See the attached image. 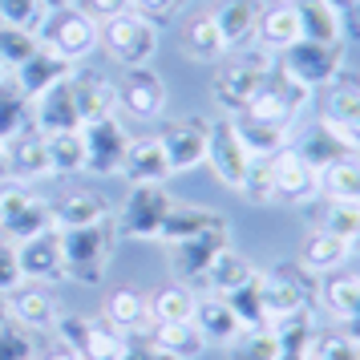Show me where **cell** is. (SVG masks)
<instances>
[{"label":"cell","instance_id":"6da1fadb","mask_svg":"<svg viewBox=\"0 0 360 360\" xmlns=\"http://www.w3.org/2000/svg\"><path fill=\"white\" fill-rule=\"evenodd\" d=\"M98 49H105V57L122 69L150 65L158 53V25H150L142 13L126 8L98 25Z\"/></svg>","mask_w":360,"mask_h":360},{"label":"cell","instance_id":"7a4b0ae2","mask_svg":"<svg viewBox=\"0 0 360 360\" xmlns=\"http://www.w3.org/2000/svg\"><path fill=\"white\" fill-rule=\"evenodd\" d=\"M37 45L41 49L57 53L61 61H85L89 53L98 49V25L85 17V13H77L73 4H61V8H49L45 13V20L37 25Z\"/></svg>","mask_w":360,"mask_h":360},{"label":"cell","instance_id":"3957f363","mask_svg":"<svg viewBox=\"0 0 360 360\" xmlns=\"http://www.w3.org/2000/svg\"><path fill=\"white\" fill-rule=\"evenodd\" d=\"M283 61L279 69L292 77V82L308 85V89H324V85L336 82L340 73V57H344V45H316V41H300L292 49L279 53Z\"/></svg>","mask_w":360,"mask_h":360},{"label":"cell","instance_id":"277c9868","mask_svg":"<svg viewBox=\"0 0 360 360\" xmlns=\"http://www.w3.org/2000/svg\"><path fill=\"white\" fill-rule=\"evenodd\" d=\"M267 162H271V174H276V198H283V202H316L320 198V166L311 162L304 150H295L288 142Z\"/></svg>","mask_w":360,"mask_h":360},{"label":"cell","instance_id":"5b68a950","mask_svg":"<svg viewBox=\"0 0 360 360\" xmlns=\"http://www.w3.org/2000/svg\"><path fill=\"white\" fill-rule=\"evenodd\" d=\"M114 98H117V110L130 114L134 122H154L166 110V85L150 65H138L122 73V82L114 85Z\"/></svg>","mask_w":360,"mask_h":360},{"label":"cell","instance_id":"8992f818","mask_svg":"<svg viewBox=\"0 0 360 360\" xmlns=\"http://www.w3.org/2000/svg\"><path fill=\"white\" fill-rule=\"evenodd\" d=\"M207 166H211L219 182L239 191L247 166H251V154L247 146L239 142V134L231 126V117H219V122H207Z\"/></svg>","mask_w":360,"mask_h":360},{"label":"cell","instance_id":"52a82bcc","mask_svg":"<svg viewBox=\"0 0 360 360\" xmlns=\"http://www.w3.org/2000/svg\"><path fill=\"white\" fill-rule=\"evenodd\" d=\"M158 146H162V154H166L170 174L195 170V166L207 162V122H202V117H179V122H170V126L158 134Z\"/></svg>","mask_w":360,"mask_h":360},{"label":"cell","instance_id":"ba28073f","mask_svg":"<svg viewBox=\"0 0 360 360\" xmlns=\"http://www.w3.org/2000/svg\"><path fill=\"white\" fill-rule=\"evenodd\" d=\"M17 247V259L25 279H37V283H49V279L69 276V263H65V243H61V231H41L33 239H20Z\"/></svg>","mask_w":360,"mask_h":360},{"label":"cell","instance_id":"9c48e42d","mask_svg":"<svg viewBox=\"0 0 360 360\" xmlns=\"http://www.w3.org/2000/svg\"><path fill=\"white\" fill-rule=\"evenodd\" d=\"M85 134V170H98V174H117L126 146H130V134L117 126V117H101L82 126Z\"/></svg>","mask_w":360,"mask_h":360},{"label":"cell","instance_id":"30bf717a","mask_svg":"<svg viewBox=\"0 0 360 360\" xmlns=\"http://www.w3.org/2000/svg\"><path fill=\"white\" fill-rule=\"evenodd\" d=\"M4 158H8V174L17 182H33L49 174V154H45V134L37 126L17 130L4 142Z\"/></svg>","mask_w":360,"mask_h":360},{"label":"cell","instance_id":"8fae6325","mask_svg":"<svg viewBox=\"0 0 360 360\" xmlns=\"http://www.w3.org/2000/svg\"><path fill=\"white\" fill-rule=\"evenodd\" d=\"M69 77V61H61L57 53L41 49L37 45V53L29 57V61H20L17 69H13V82H17V94L25 101H37L45 89H53L57 82H65Z\"/></svg>","mask_w":360,"mask_h":360},{"label":"cell","instance_id":"7c38bea8","mask_svg":"<svg viewBox=\"0 0 360 360\" xmlns=\"http://www.w3.org/2000/svg\"><path fill=\"white\" fill-rule=\"evenodd\" d=\"M191 324L202 332V344H214V348H227V344L243 332V320L235 316V308H231L223 295H202L195 304Z\"/></svg>","mask_w":360,"mask_h":360},{"label":"cell","instance_id":"4fadbf2b","mask_svg":"<svg viewBox=\"0 0 360 360\" xmlns=\"http://www.w3.org/2000/svg\"><path fill=\"white\" fill-rule=\"evenodd\" d=\"M170 198L162 195V186H138L130 198V207H126V214H122V227H126V235H162V223L166 214H170Z\"/></svg>","mask_w":360,"mask_h":360},{"label":"cell","instance_id":"5bb4252c","mask_svg":"<svg viewBox=\"0 0 360 360\" xmlns=\"http://www.w3.org/2000/svg\"><path fill=\"white\" fill-rule=\"evenodd\" d=\"M122 174L134 186H162L170 179V166H166V154L158 146V138H130L126 158H122Z\"/></svg>","mask_w":360,"mask_h":360},{"label":"cell","instance_id":"9a60e30c","mask_svg":"<svg viewBox=\"0 0 360 360\" xmlns=\"http://www.w3.org/2000/svg\"><path fill=\"white\" fill-rule=\"evenodd\" d=\"M263 73H267V65L263 61H235V65H227V69H219V77H214V98L223 101L227 110H243L247 101H251V94L259 89V82H263Z\"/></svg>","mask_w":360,"mask_h":360},{"label":"cell","instance_id":"2e32d148","mask_svg":"<svg viewBox=\"0 0 360 360\" xmlns=\"http://www.w3.org/2000/svg\"><path fill=\"white\" fill-rule=\"evenodd\" d=\"M295 17H300V41L316 45H344V20L328 0H292Z\"/></svg>","mask_w":360,"mask_h":360},{"label":"cell","instance_id":"e0dca14e","mask_svg":"<svg viewBox=\"0 0 360 360\" xmlns=\"http://www.w3.org/2000/svg\"><path fill=\"white\" fill-rule=\"evenodd\" d=\"M271 332H276L279 344V360H308L311 348H316V336H320L308 308H295L288 316L271 320Z\"/></svg>","mask_w":360,"mask_h":360},{"label":"cell","instance_id":"ac0fdd59","mask_svg":"<svg viewBox=\"0 0 360 360\" xmlns=\"http://www.w3.org/2000/svg\"><path fill=\"white\" fill-rule=\"evenodd\" d=\"M69 94H73V110H77L82 126L101 122V117H114V110H117L114 82H105V77H69Z\"/></svg>","mask_w":360,"mask_h":360},{"label":"cell","instance_id":"d6986e66","mask_svg":"<svg viewBox=\"0 0 360 360\" xmlns=\"http://www.w3.org/2000/svg\"><path fill=\"white\" fill-rule=\"evenodd\" d=\"M49 214H53V231H82L94 227V223H105L110 202L94 191H82V195H65L61 202H53Z\"/></svg>","mask_w":360,"mask_h":360},{"label":"cell","instance_id":"ffe728a7","mask_svg":"<svg viewBox=\"0 0 360 360\" xmlns=\"http://www.w3.org/2000/svg\"><path fill=\"white\" fill-rule=\"evenodd\" d=\"M182 49H186L191 61H202V65H214V61H223L231 53L211 13H191L186 29H182Z\"/></svg>","mask_w":360,"mask_h":360},{"label":"cell","instance_id":"44dd1931","mask_svg":"<svg viewBox=\"0 0 360 360\" xmlns=\"http://www.w3.org/2000/svg\"><path fill=\"white\" fill-rule=\"evenodd\" d=\"M300 259H304V267H308L311 276H332V271H340L344 263L352 259V247H348V239H340V235L316 227L308 239H304Z\"/></svg>","mask_w":360,"mask_h":360},{"label":"cell","instance_id":"7402d4cb","mask_svg":"<svg viewBox=\"0 0 360 360\" xmlns=\"http://www.w3.org/2000/svg\"><path fill=\"white\" fill-rule=\"evenodd\" d=\"M255 41L267 53H283V49H292V45H300V17H295L292 0L288 4H276L271 13H259V20H255Z\"/></svg>","mask_w":360,"mask_h":360},{"label":"cell","instance_id":"603a6c76","mask_svg":"<svg viewBox=\"0 0 360 360\" xmlns=\"http://www.w3.org/2000/svg\"><path fill=\"white\" fill-rule=\"evenodd\" d=\"M320 195L332 202H356L360 207V154H344L320 166Z\"/></svg>","mask_w":360,"mask_h":360},{"label":"cell","instance_id":"cb8c5ba5","mask_svg":"<svg viewBox=\"0 0 360 360\" xmlns=\"http://www.w3.org/2000/svg\"><path fill=\"white\" fill-rule=\"evenodd\" d=\"M251 276H255L251 259L239 255V251H231V247H223V251L207 263V271H202L198 279L207 283V292H211V295H231L235 288H243Z\"/></svg>","mask_w":360,"mask_h":360},{"label":"cell","instance_id":"d4e9b609","mask_svg":"<svg viewBox=\"0 0 360 360\" xmlns=\"http://www.w3.org/2000/svg\"><path fill=\"white\" fill-rule=\"evenodd\" d=\"M231 126L239 134V142L247 146L251 158H271L279 146H288V130L283 126H271V122H263V117H251V114H231Z\"/></svg>","mask_w":360,"mask_h":360},{"label":"cell","instance_id":"484cf974","mask_svg":"<svg viewBox=\"0 0 360 360\" xmlns=\"http://www.w3.org/2000/svg\"><path fill=\"white\" fill-rule=\"evenodd\" d=\"M219 33L227 41V49H243L247 41L255 37V20H259V8L251 0H223L219 8H211Z\"/></svg>","mask_w":360,"mask_h":360},{"label":"cell","instance_id":"4316f807","mask_svg":"<svg viewBox=\"0 0 360 360\" xmlns=\"http://www.w3.org/2000/svg\"><path fill=\"white\" fill-rule=\"evenodd\" d=\"M105 324L117 332H138L150 324V295H142L138 288H117L105 300Z\"/></svg>","mask_w":360,"mask_h":360},{"label":"cell","instance_id":"83f0119b","mask_svg":"<svg viewBox=\"0 0 360 360\" xmlns=\"http://www.w3.org/2000/svg\"><path fill=\"white\" fill-rule=\"evenodd\" d=\"M13 295V320L25 328H49L57 324V300L45 292V283H33V288H17Z\"/></svg>","mask_w":360,"mask_h":360},{"label":"cell","instance_id":"f1b7e54d","mask_svg":"<svg viewBox=\"0 0 360 360\" xmlns=\"http://www.w3.org/2000/svg\"><path fill=\"white\" fill-rule=\"evenodd\" d=\"M49 174H82L85 170V134L82 130H53L45 134Z\"/></svg>","mask_w":360,"mask_h":360},{"label":"cell","instance_id":"f546056e","mask_svg":"<svg viewBox=\"0 0 360 360\" xmlns=\"http://www.w3.org/2000/svg\"><path fill=\"white\" fill-rule=\"evenodd\" d=\"M150 340L162 348L170 360H195L207 344H202V332H198L191 320H182V324H154L150 320Z\"/></svg>","mask_w":360,"mask_h":360},{"label":"cell","instance_id":"4dcf8cb0","mask_svg":"<svg viewBox=\"0 0 360 360\" xmlns=\"http://www.w3.org/2000/svg\"><path fill=\"white\" fill-rule=\"evenodd\" d=\"M198 295L186 288V283H166L158 292L150 295V320L154 324H182L195 316Z\"/></svg>","mask_w":360,"mask_h":360},{"label":"cell","instance_id":"1f68e13d","mask_svg":"<svg viewBox=\"0 0 360 360\" xmlns=\"http://www.w3.org/2000/svg\"><path fill=\"white\" fill-rule=\"evenodd\" d=\"M227 348H231V360H279V344H276L271 324L267 328H243Z\"/></svg>","mask_w":360,"mask_h":360},{"label":"cell","instance_id":"d6a6232c","mask_svg":"<svg viewBox=\"0 0 360 360\" xmlns=\"http://www.w3.org/2000/svg\"><path fill=\"white\" fill-rule=\"evenodd\" d=\"M45 13H49L45 0H0V29L37 33V25L45 20Z\"/></svg>","mask_w":360,"mask_h":360},{"label":"cell","instance_id":"836d02e7","mask_svg":"<svg viewBox=\"0 0 360 360\" xmlns=\"http://www.w3.org/2000/svg\"><path fill=\"white\" fill-rule=\"evenodd\" d=\"M239 195H243L251 207L276 202V174H271V162H267V158H251L243 182H239Z\"/></svg>","mask_w":360,"mask_h":360},{"label":"cell","instance_id":"e575fe53","mask_svg":"<svg viewBox=\"0 0 360 360\" xmlns=\"http://www.w3.org/2000/svg\"><path fill=\"white\" fill-rule=\"evenodd\" d=\"M320 231H332L352 243V235L360 231V207L356 202H332L324 198V219H320Z\"/></svg>","mask_w":360,"mask_h":360},{"label":"cell","instance_id":"d590c367","mask_svg":"<svg viewBox=\"0 0 360 360\" xmlns=\"http://www.w3.org/2000/svg\"><path fill=\"white\" fill-rule=\"evenodd\" d=\"M33 202H37V195L25 186V182H4V186H0V231L13 227Z\"/></svg>","mask_w":360,"mask_h":360},{"label":"cell","instance_id":"8d00e7d4","mask_svg":"<svg viewBox=\"0 0 360 360\" xmlns=\"http://www.w3.org/2000/svg\"><path fill=\"white\" fill-rule=\"evenodd\" d=\"M311 356H320V360H360V340H356V336H348V332H336V336H316Z\"/></svg>","mask_w":360,"mask_h":360},{"label":"cell","instance_id":"74e56055","mask_svg":"<svg viewBox=\"0 0 360 360\" xmlns=\"http://www.w3.org/2000/svg\"><path fill=\"white\" fill-rule=\"evenodd\" d=\"M25 271H20V259H17V247L0 239V295L4 292H17Z\"/></svg>","mask_w":360,"mask_h":360},{"label":"cell","instance_id":"f35d334b","mask_svg":"<svg viewBox=\"0 0 360 360\" xmlns=\"http://www.w3.org/2000/svg\"><path fill=\"white\" fill-rule=\"evenodd\" d=\"M73 8L85 13L94 25H101V20H110V17H117V13L134 8V0H73Z\"/></svg>","mask_w":360,"mask_h":360},{"label":"cell","instance_id":"ab89813d","mask_svg":"<svg viewBox=\"0 0 360 360\" xmlns=\"http://www.w3.org/2000/svg\"><path fill=\"white\" fill-rule=\"evenodd\" d=\"M182 4L186 0H134V13H142L150 25H166L182 13Z\"/></svg>","mask_w":360,"mask_h":360},{"label":"cell","instance_id":"60d3db41","mask_svg":"<svg viewBox=\"0 0 360 360\" xmlns=\"http://www.w3.org/2000/svg\"><path fill=\"white\" fill-rule=\"evenodd\" d=\"M45 360H85V356L77 352V348H69V344H65V348H57V352H49Z\"/></svg>","mask_w":360,"mask_h":360},{"label":"cell","instance_id":"b9f144b4","mask_svg":"<svg viewBox=\"0 0 360 360\" xmlns=\"http://www.w3.org/2000/svg\"><path fill=\"white\" fill-rule=\"evenodd\" d=\"M328 4H332V8H336V13H344V8H356L360 0H328Z\"/></svg>","mask_w":360,"mask_h":360},{"label":"cell","instance_id":"7bdbcfd3","mask_svg":"<svg viewBox=\"0 0 360 360\" xmlns=\"http://www.w3.org/2000/svg\"><path fill=\"white\" fill-rule=\"evenodd\" d=\"M348 247H352V255H360V231L352 235V243H348Z\"/></svg>","mask_w":360,"mask_h":360},{"label":"cell","instance_id":"ee69618b","mask_svg":"<svg viewBox=\"0 0 360 360\" xmlns=\"http://www.w3.org/2000/svg\"><path fill=\"white\" fill-rule=\"evenodd\" d=\"M8 170V158H4V142H0V174Z\"/></svg>","mask_w":360,"mask_h":360},{"label":"cell","instance_id":"f6af8a7d","mask_svg":"<svg viewBox=\"0 0 360 360\" xmlns=\"http://www.w3.org/2000/svg\"><path fill=\"white\" fill-rule=\"evenodd\" d=\"M45 4H49V8H61V4H73V0H45Z\"/></svg>","mask_w":360,"mask_h":360},{"label":"cell","instance_id":"bcb514c9","mask_svg":"<svg viewBox=\"0 0 360 360\" xmlns=\"http://www.w3.org/2000/svg\"><path fill=\"white\" fill-rule=\"evenodd\" d=\"M0 82H4V61H0Z\"/></svg>","mask_w":360,"mask_h":360},{"label":"cell","instance_id":"7dc6e473","mask_svg":"<svg viewBox=\"0 0 360 360\" xmlns=\"http://www.w3.org/2000/svg\"><path fill=\"white\" fill-rule=\"evenodd\" d=\"M308 360H320V356H308Z\"/></svg>","mask_w":360,"mask_h":360}]
</instances>
